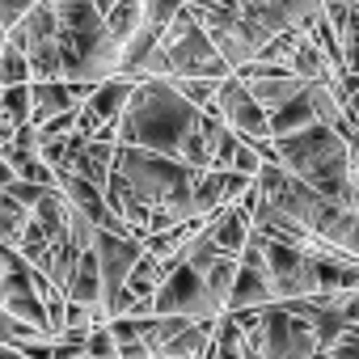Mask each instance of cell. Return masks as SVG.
<instances>
[{
    "instance_id": "cell-1",
    "label": "cell",
    "mask_w": 359,
    "mask_h": 359,
    "mask_svg": "<svg viewBox=\"0 0 359 359\" xmlns=\"http://www.w3.org/2000/svg\"><path fill=\"white\" fill-rule=\"evenodd\" d=\"M195 123H199V106L177 93V85L169 76H144V81H135V89L118 114V144L177 156Z\"/></svg>"
},
{
    "instance_id": "cell-2",
    "label": "cell",
    "mask_w": 359,
    "mask_h": 359,
    "mask_svg": "<svg viewBox=\"0 0 359 359\" xmlns=\"http://www.w3.org/2000/svg\"><path fill=\"white\" fill-rule=\"evenodd\" d=\"M275 156L287 173L304 177L313 191H321L334 203L355 208V182H351V148L346 135L330 123H309L292 135H275Z\"/></svg>"
},
{
    "instance_id": "cell-3",
    "label": "cell",
    "mask_w": 359,
    "mask_h": 359,
    "mask_svg": "<svg viewBox=\"0 0 359 359\" xmlns=\"http://www.w3.org/2000/svg\"><path fill=\"white\" fill-rule=\"evenodd\" d=\"M161 47L169 55V76H208V81H224L233 68L229 60L216 51L212 34L199 26V18L191 13V5H182L165 26H161Z\"/></svg>"
},
{
    "instance_id": "cell-4",
    "label": "cell",
    "mask_w": 359,
    "mask_h": 359,
    "mask_svg": "<svg viewBox=\"0 0 359 359\" xmlns=\"http://www.w3.org/2000/svg\"><path fill=\"white\" fill-rule=\"evenodd\" d=\"M191 13H195V18H199V26L212 34L216 51L229 60V68H233V72H237V68H245L250 60H258V51H262L266 34H262L258 26H250L237 9H220V5H212V0H195Z\"/></svg>"
},
{
    "instance_id": "cell-5",
    "label": "cell",
    "mask_w": 359,
    "mask_h": 359,
    "mask_svg": "<svg viewBox=\"0 0 359 359\" xmlns=\"http://www.w3.org/2000/svg\"><path fill=\"white\" fill-rule=\"evenodd\" d=\"M152 313H177V317H220L224 304L212 296L203 271L191 262H173L161 287L152 292Z\"/></svg>"
},
{
    "instance_id": "cell-6",
    "label": "cell",
    "mask_w": 359,
    "mask_h": 359,
    "mask_svg": "<svg viewBox=\"0 0 359 359\" xmlns=\"http://www.w3.org/2000/svg\"><path fill=\"white\" fill-rule=\"evenodd\" d=\"M258 237V233H254ZM266 266H271V283H275V300H296V296H317V254L304 245H287V241H271L258 237Z\"/></svg>"
},
{
    "instance_id": "cell-7",
    "label": "cell",
    "mask_w": 359,
    "mask_h": 359,
    "mask_svg": "<svg viewBox=\"0 0 359 359\" xmlns=\"http://www.w3.org/2000/svg\"><path fill=\"white\" fill-rule=\"evenodd\" d=\"M216 114L224 118V127H233L241 140H250V144H262V140H271V114L258 106V97L250 93V85L237 76V72H229L224 81H220V89H216Z\"/></svg>"
},
{
    "instance_id": "cell-8",
    "label": "cell",
    "mask_w": 359,
    "mask_h": 359,
    "mask_svg": "<svg viewBox=\"0 0 359 359\" xmlns=\"http://www.w3.org/2000/svg\"><path fill=\"white\" fill-rule=\"evenodd\" d=\"M93 254H97V266H102V309H106V317H110L114 296L127 287V275H131V266H135L140 254H144V237L97 229V233H93Z\"/></svg>"
},
{
    "instance_id": "cell-9",
    "label": "cell",
    "mask_w": 359,
    "mask_h": 359,
    "mask_svg": "<svg viewBox=\"0 0 359 359\" xmlns=\"http://www.w3.org/2000/svg\"><path fill=\"white\" fill-rule=\"evenodd\" d=\"M275 300V283H271V266H266V254H262V241L250 237L245 250L237 254V279H233V292L224 300V309H262Z\"/></svg>"
},
{
    "instance_id": "cell-10",
    "label": "cell",
    "mask_w": 359,
    "mask_h": 359,
    "mask_svg": "<svg viewBox=\"0 0 359 359\" xmlns=\"http://www.w3.org/2000/svg\"><path fill=\"white\" fill-rule=\"evenodd\" d=\"M131 89H135V76H127V72H114V76H106L102 85H93L89 97L81 102L76 127H81L85 135H97L102 127H118V114H123Z\"/></svg>"
},
{
    "instance_id": "cell-11",
    "label": "cell",
    "mask_w": 359,
    "mask_h": 359,
    "mask_svg": "<svg viewBox=\"0 0 359 359\" xmlns=\"http://www.w3.org/2000/svg\"><path fill=\"white\" fill-rule=\"evenodd\" d=\"M93 85H81V81H64V76H51V81H30V123H47L51 114L60 110H76L85 97H89Z\"/></svg>"
},
{
    "instance_id": "cell-12",
    "label": "cell",
    "mask_w": 359,
    "mask_h": 359,
    "mask_svg": "<svg viewBox=\"0 0 359 359\" xmlns=\"http://www.w3.org/2000/svg\"><path fill=\"white\" fill-rule=\"evenodd\" d=\"M208 233H212V241H216L220 254H233V258H237V254L245 250V241L254 237V216L241 212L237 203L216 208V212L208 216Z\"/></svg>"
},
{
    "instance_id": "cell-13",
    "label": "cell",
    "mask_w": 359,
    "mask_h": 359,
    "mask_svg": "<svg viewBox=\"0 0 359 359\" xmlns=\"http://www.w3.org/2000/svg\"><path fill=\"white\" fill-rule=\"evenodd\" d=\"M114 148H118V140H102V135H89L85 140V148L72 156V173H81V177H89V182H97V187H106V177H110V169H114Z\"/></svg>"
},
{
    "instance_id": "cell-14",
    "label": "cell",
    "mask_w": 359,
    "mask_h": 359,
    "mask_svg": "<svg viewBox=\"0 0 359 359\" xmlns=\"http://www.w3.org/2000/svg\"><path fill=\"white\" fill-rule=\"evenodd\" d=\"M241 81H245V76H241ZM245 85H250V93L258 97V106H262L266 114L279 110L283 102H292V97L304 89V81H300L296 72H266V76H250Z\"/></svg>"
},
{
    "instance_id": "cell-15",
    "label": "cell",
    "mask_w": 359,
    "mask_h": 359,
    "mask_svg": "<svg viewBox=\"0 0 359 359\" xmlns=\"http://www.w3.org/2000/svg\"><path fill=\"white\" fill-rule=\"evenodd\" d=\"M64 296L76 300V304H102V266H97L93 245L76 258V271H72V283H68Z\"/></svg>"
},
{
    "instance_id": "cell-16",
    "label": "cell",
    "mask_w": 359,
    "mask_h": 359,
    "mask_svg": "<svg viewBox=\"0 0 359 359\" xmlns=\"http://www.w3.org/2000/svg\"><path fill=\"white\" fill-rule=\"evenodd\" d=\"M309 123H317V110H313L309 89H300L292 102H283L279 110H271V140H275V135H292V131H300V127H309Z\"/></svg>"
},
{
    "instance_id": "cell-17",
    "label": "cell",
    "mask_w": 359,
    "mask_h": 359,
    "mask_svg": "<svg viewBox=\"0 0 359 359\" xmlns=\"http://www.w3.org/2000/svg\"><path fill=\"white\" fill-rule=\"evenodd\" d=\"M51 9L60 18V30H72V34H85V30L106 26V18L97 13L93 0H51Z\"/></svg>"
},
{
    "instance_id": "cell-18",
    "label": "cell",
    "mask_w": 359,
    "mask_h": 359,
    "mask_svg": "<svg viewBox=\"0 0 359 359\" xmlns=\"http://www.w3.org/2000/svg\"><path fill=\"white\" fill-rule=\"evenodd\" d=\"M30 208L26 203H18L9 191H0V245H18V237H22V229L30 224Z\"/></svg>"
},
{
    "instance_id": "cell-19",
    "label": "cell",
    "mask_w": 359,
    "mask_h": 359,
    "mask_svg": "<svg viewBox=\"0 0 359 359\" xmlns=\"http://www.w3.org/2000/svg\"><path fill=\"white\" fill-rule=\"evenodd\" d=\"M26 81H30V55L13 39H5V47H0V89L5 85H26Z\"/></svg>"
},
{
    "instance_id": "cell-20",
    "label": "cell",
    "mask_w": 359,
    "mask_h": 359,
    "mask_svg": "<svg viewBox=\"0 0 359 359\" xmlns=\"http://www.w3.org/2000/svg\"><path fill=\"white\" fill-rule=\"evenodd\" d=\"M275 5L283 9V18H287V26L292 30H313L317 22H321V13H325V0H275Z\"/></svg>"
},
{
    "instance_id": "cell-21",
    "label": "cell",
    "mask_w": 359,
    "mask_h": 359,
    "mask_svg": "<svg viewBox=\"0 0 359 359\" xmlns=\"http://www.w3.org/2000/svg\"><path fill=\"white\" fill-rule=\"evenodd\" d=\"M177 85V93H182L187 102H195L199 110H216V89L220 81H208V76H169Z\"/></svg>"
},
{
    "instance_id": "cell-22",
    "label": "cell",
    "mask_w": 359,
    "mask_h": 359,
    "mask_svg": "<svg viewBox=\"0 0 359 359\" xmlns=\"http://www.w3.org/2000/svg\"><path fill=\"white\" fill-rule=\"evenodd\" d=\"M203 279H208L212 296L224 304V300H229V292H233V279H237V258H233V254H220V258L203 271Z\"/></svg>"
},
{
    "instance_id": "cell-23",
    "label": "cell",
    "mask_w": 359,
    "mask_h": 359,
    "mask_svg": "<svg viewBox=\"0 0 359 359\" xmlns=\"http://www.w3.org/2000/svg\"><path fill=\"white\" fill-rule=\"evenodd\" d=\"M0 114L13 118L18 127L30 123V81H26V85H5V89H0Z\"/></svg>"
},
{
    "instance_id": "cell-24",
    "label": "cell",
    "mask_w": 359,
    "mask_h": 359,
    "mask_svg": "<svg viewBox=\"0 0 359 359\" xmlns=\"http://www.w3.org/2000/svg\"><path fill=\"white\" fill-rule=\"evenodd\" d=\"M43 330H34L30 321H18L5 304H0V342L5 346H18V342H26V338H39Z\"/></svg>"
},
{
    "instance_id": "cell-25",
    "label": "cell",
    "mask_w": 359,
    "mask_h": 359,
    "mask_svg": "<svg viewBox=\"0 0 359 359\" xmlns=\"http://www.w3.org/2000/svg\"><path fill=\"white\" fill-rule=\"evenodd\" d=\"M85 355H89V359H118V338L110 334V325H93V330H89Z\"/></svg>"
},
{
    "instance_id": "cell-26",
    "label": "cell",
    "mask_w": 359,
    "mask_h": 359,
    "mask_svg": "<svg viewBox=\"0 0 359 359\" xmlns=\"http://www.w3.org/2000/svg\"><path fill=\"white\" fill-rule=\"evenodd\" d=\"M76 114H81V106H76V110H60V114H51L47 123H39V144H43V140H60V135L76 131Z\"/></svg>"
},
{
    "instance_id": "cell-27",
    "label": "cell",
    "mask_w": 359,
    "mask_h": 359,
    "mask_svg": "<svg viewBox=\"0 0 359 359\" xmlns=\"http://www.w3.org/2000/svg\"><path fill=\"white\" fill-rule=\"evenodd\" d=\"M18 177H26V182H39V187H55V169L34 152V156H26L22 165H18Z\"/></svg>"
},
{
    "instance_id": "cell-28",
    "label": "cell",
    "mask_w": 359,
    "mask_h": 359,
    "mask_svg": "<svg viewBox=\"0 0 359 359\" xmlns=\"http://www.w3.org/2000/svg\"><path fill=\"white\" fill-rule=\"evenodd\" d=\"M5 191H9V195H13L18 203H26V208L34 212V203H39V199H43V195L51 191V187H39V182H26V177H13V182H9Z\"/></svg>"
},
{
    "instance_id": "cell-29",
    "label": "cell",
    "mask_w": 359,
    "mask_h": 359,
    "mask_svg": "<svg viewBox=\"0 0 359 359\" xmlns=\"http://www.w3.org/2000/svg\"><path fill=\"white\" fill-rule=\"evenodd\" d=\"M330 355H334V359H359V321H351V325L342 330V338L330 346Z\"/></svg>"
},
{
    "instance_id": "cell-30",
    "label": "cell",
    "mask_w": 359,
    "mask_h": 359,
    "mask_svg": "<svg viewBox=\"0 0 359 359\" xmlns=\"http://www.w3.org/2000/svg\"><path fill=\"white\" fill-rule=\"evenodd\" d=\"M177 9H182V0H144V22L152 26H165Z\"/></svg>"
},
{
    "instance_id": "cell-31",
    "label": "cell",
    "mask_w": 359,
    "mask_h": 359,
    "mask_svg": "<svg viewBox=\"0 0 359 359\" xmlns=\"http://www.w3.org/2000/svg\"><path fill=\"white\" fill-rule=\"evenodd\" d=\"M34 5V0H0V26L5 30H13L22 18H26V9Z\"/></svg>"
},
{
    "instance_id": "cell-32",
    "label": "cell",
    "mask_w": 359,
    "mask_h": 359,
    "mask_svg": "<svg viewBox=\"0 0 359 359\" xmlns=\"http://www.w3.org/2000/svg\"><path fill=\"white\" fill-rule=\"evenodd\" d=\"M342 114H346V123H351V131H359V89L342 102Z\"/></svg>"
},
{
    "instance_id": "cell-33",
    "label": "cell",
    "mask_w": 359,
    "mask_h": 359,
    "mask_svg": "<svg viewBox=\"0 0 359 359\" xmlns=\"http://www.w3.org/2000/svg\"><path fill=\"white\" fill-rule=\"evenodd\" d=\"M13 131H18V123H13V118H5V114H0V156H5V148L13 144Z\"/></svg>"
},
{
    "instance_id": "cell-34",
    "label": "cell",
    "mask_w": 359,
    "mask_h": 359,
    "mask_svg": "<svg viewBox=\"0 0 359 359\" xmlns=\"http://www.w3.org/2000/svg\"><path fill=\"white\" fill-rule=\"evenodd\" d=\"M346 148H351V173H359V131L346 135Z\"/></svg>"
},
{
    "instance_id": "cell-35",
    "label": "cell",
    "mask_w": 359,
    "mask_h": 359,
    "mask_svg": "<svg viewBox=\"0 0 359 359\" xmlns=\"http://www.w3.org/2000/svg\"><path fill=\"white\" fill-rule=\"evenodd\" d=\"M13 177H18V169L9 165V156H0V187H9Z\"/></svg>"
},
{
    "instance_id": "cell-36",
    "label": "cell",
    "mask_w": 359,
    "mask_h": 359,
    "mask_svg": "<svg viewBox=\"0 0 359 359\" xmlns=\"http://www.w3.org/2000/svg\"><path fill=\"white\" fill-rule=\"evenodd\" d=\"M0 359H26L18 346H5V342H0Z\"/></svg>"
},
{
    "instance_id": "cell-37",
    "label": "cell",
    "mask_w": 359,
    "mask_h": 359,
    "mask_svg": "<svg viewBox=\"0 0 359 359\" xmlns=\"http://www.w3.org/2000/svg\"><path fill=\"white\" fill-rule=\"evenodd\" d=\"M241 359H262V355H258V346H254V342H245V346H241Z\"/></svg>"
},
{
    "instance_id": "cell-38",
    "label": "cell",
    "mask_w": 359,
    "mask_h": 359,
    "mask_svg": "<svg viewBox=\"0 0 359 359\" xmlns=\"http://www.w3.org/2000/svg\"><path fill=\"white\" fill-rule=\"evenodd\" d=\"M93 5H97V13H102V18H106V13H110V9H114V0H93Z\"/></svg>"
},
{
    "instance_id": "cell-39",
    "label": "cell",
    "mask_w": 359,
    "mask_h": 359,
    "mask_svg": "<svg viewBox=\"0 0 359 359\" xmlns=\"http://www.w3.org/2000/svg\"><path fill=\"white\" fill-rule=\"evenodd\" d=\"M212 5H220V9H237L241 0H212Z\"/></svg>"
},
{
    "instance_id": "cell-40",
    "label": "cell",
    "mask_w": 359,
    "mask_h": 359,
    "mask_svg": "<svg viewBox=\"0 0 359 359\" xmlns=\"http://www.w3.org/2000/svg\"><path fill=\"white\" fill-rule=\"evenodd\" d=\"M313 359H334V355H330L325 346H317V351H313Z\"/></svg>"
},
{
    "instance_id": "cell-41",
    "label": "cell",
    "mask_w": 359,
    "mask_h": 359,
    "mask_svg": "<svg viewBox=\"0 0 359 359\" xmlns=\"http://www.w3.org/2000/svg\"><path fill=\"white\" fill-rule=\"evenodd\" d=\"M5 39H9V30H5V26H0V47H5Z\"/></svg>"
},
{
    "instance_id": "cell-42",
    "label": "cell",
    "mask_w": 359,
    "mask_h": 359,
    "mask_svg": "<svg viewBox=\"0 0 359 359\" xmlns=\"http://www.w3.org/2000/svg\"><path fill=\"white\" fill-rule=\"evenodd\" d=\"M182 5H195V0H182Z\"/></svg>"
},
{
    "instance_id": "cell-43",
    "label": "cell",
    "mask_w": 359,
    "mask_h": 359,
    "mask_svg": "<svg viewBox=\"0 0 359 359\" xmlns=\"http://www.w3.org/2000/svg\"><path fill=\"white\" fill-rule=\"evenodd\" d=\"M76 359H89V355H76Z\"/></svg>"
},
{
    "instance_id": "cell-44",
    "label": "cell",
    "mask_w": 359,
    "mask_h": 359,
    "mask_svg": "<svg viewBox=\"0 0 359 359\" xmlns=\"http://www.w3.org/2000/svg\"><path fill=\"white\" fill-rule=\"evenodd\" d=\"M34 5H39V0H34Z\"/></svg>"
}]
</instances>
